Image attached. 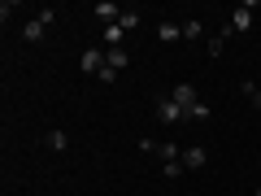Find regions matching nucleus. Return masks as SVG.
<instances>
[{
  "instance_id": "obj_5",
  "label": "nucleus",
  "mask_w": 261,
  "mask_h": 196,
  "mask_svg": "<svg viewBox=\"0 0 261 196\" xmlns=\"http://www.w3.org/2000/svg\"><path fill=\"white\" fill-rule=\"evenodd\" d=\"M157 118L161 122H183V109H178L170 96H161V101H157Z\"/></svg>"
},
{
  "instance_id": "obj_15",
  "label": "nucleus",
  "mask_w": 261,
  "mask_h": 196,
  "mask_svg": "<svg viewBox=\"0 0 261 196\" xmlns=\"http://www.w3.org/2000/svg\"><path fill=\"white\" fill-rule=\"evenodd\" d=\"M240 92H244V96H248V101L261 109V87H252V83H240Z\"/></svg>"
},
{
  "instance_id": "obj_4",
  "label": "nucleus",
  "mask_w": 261,
  "mask_h": 196,
  "mask_svg": "<svg viewBox=\"0 0 261 196\" xmlns=\"http://www.w3.org/2000/svg\"><path fill=\"white\" fill-rule=\"evenodd\" d=\"M170 101H174L178 109H192V105L200 101V96H196V87H192V83H178L174 92H170Z\"/></svg>"
},
{
  "instance_id": "obj_8",
  "label": "nucleus",
  "mask_w": 261,
  "mask_h": 196,
  "mask_svg": "<svg viewBox=\"0 0 261 196\" xmlns=\"http://www.w3.org/2000/svg\"><path fill=\"white\" fill-rule=\"evenodd\" d=\"M205 161H209L205 149H183V166H187V170H200Z\"/></svg>"
},
{
  "instance_id": "obj_14",
  "label": "nucleus",
  "mask_w": 261,
  "mask_h": 196,
  "mask_svg": "<svg viewBox=\"0 0 261 196\" xmlns=\"http://www.w3.org/2000/svg\"><path fill=\"white\" fill-rule=\"evenodd\" d=\"M200 35H205L200 22H183V39H200Z\"/></svg>"
},
{
  "instance_id": "obj_11",
  "label": "nucleus",
  "mask_w": 261,
  "mask_h": 196,
  "mask_svg": "<svg viewBox=\"0 0 261 196\" xmlns=\"http://www.w3.org/2000/svg\"><path fill=\"white\" fill-rule=\"evenodd\" d=\"M122 39H126V31H122L118 22H113V27H105V44H109V48H122Z\"/></svg>"
},
{
  "instance_id": "obj_6",
  "label": "nucleus",
  "mask_w": 261,
  "mask_h": 196,
  "mask_svg": "<svg viewBox=\"0 0 261 196\" xmlns=\"http://www.w3.org/2000/svg\"><path fill=\"white\" fill-rule=\"evenodd\" d=\"M92 13H96V18H100V22H105V27H113V22L122 18V9H113L109 0H100V5H92Z\"/></svg>"
},
{
  "instance_id": "obj_13",
  "label": "nucleus",
  "mask_w": 261,
  "mask_h": 196,
  "mask_svg": "<svg viewBox=\"0 0 261 196\" xmlns=\"http://www.w3.org/2000/svg\"><path fill=\"white\" fill-rule=\"evenodd\" d=\"M118 27H122V31H126V35H130V31L140 27V13H122V18H118Z\"/></svg>"
},
{
  "instance_id": "obj_2",
  "label": "nucleus",
  "mask_w": 261,
  "mask_h": 196,
  "mask_svg": "<svg viewBox=\"0 0 261 196\" xmlns=\"http://www.w3.org/2000/svg\"><path fill=\"white\" fill-rule=\"evenodd\" d=\"M140 153H148V157H161V161H183V149H178V144H157V140H140Z\"/></svg>"
},
{
  "instance_id": "obj_10",
  "label": "nucleus",
  "mask_w": 261,
  "mask_h": 196,
  "mask_svg": "<svg viewBox=\"0 0 261 196\" xmlns=\"http://www.w3.org/2000/svg\"><path fill=\"white\" fill-rule=\"evenodd\" d=\"M178 35H183L178 22H161V27H157V39H161V44H170V39H178Z\"/></svg>"
},
{
  "instance_id": "obj_18",
  "label": "nucleus",
  "mask_w": 261,
  "mask_h": 196,
  "mask_svg": "<svg viewBox=\"0 0 261 196\" xmlns=\"http://www.w3.org/2000/svg\"><path fill=\"white\" fill-rule=\"evenodd\" d=\"M257 196H261V187H257Z\"/></svg>"
},
{
  "instance_id": "obj_3",
  "label": "nucleus",
  "mask_w": 261,
  "mask_h": 196,
  "mask_svg": "<svg viewBox=\"0 0 261 196\" xmlns=\"http://www.w3.org/2000/svg\"><path fill=\"white\" fill-rule=\"evenodd\" d=\"M105 61H109V53H100V48H87L79 65H83V75H100V70H105Z\"/></svg>"
},
{
  "instance_id": "obj_16",
  "label": "nucleus",
  "mask_w": 261,
  "mask_h": 196,
  "mask_svg": "<svg viewBox=\"0 0 261 196\" xmlns=\"http://www.w3.org/2000/svg\"><path fill=\"white\" fill-rule=\"evenodd\" d=\"M65 144H70V135H65V131H53V135H48V149H65Z\"/></svg>"
},
{
  "instance_id": "obj_17",
  "label": "nucleus",
  "mask_w": 261,
  "mask_h": 196,
  "mask_svg": "<svg viewBox=\"0 0 261 196\" xmlns=\"http://www.w3.org/2000/svg\"><path fill=\"white\" fill-rule=\"evenodd\" d=\"M183 170H187L183 161H166V179H178V175H183Z\"/></svg>"
},
{
  "instance_id": "obj_12",
  "label": "nucleus",
  "mask_w": 261,
  "mask_h": 196,
  "mask_svg": "<svg viewBox=\"0 0 261 196\" xmlns=\"http://www.w3.org/2000/svg\"><path fill=\"white\" fill-rule=\"evenodd\" d=\"M205 48H209V57H222V48H226V31L209 35V39H205Z\"/></svg>"
},
{
  "instance_id": "obj_9",
  "label": "nucleus",
  "mask_w": 261,
  "mask_h": 196,
  "mask_svg": "<svg viewBox=\"0 0 261 196\" xmlns=\"http://www.w3.org/2000/svg\"><path fill=\"white\" fill-rule=\"evenodd\" d=\"M105 53H109V65H113V70H126V65H130V53H126V48H105Z\"/></svg>"
},
{
  "instance_id": "obj_7",
  "label": "nucleus",
  "mask_w": 261,
  "mask_h": 196,
  "mask_svg": "<svg viewBox=\"0 0 261 196\" xmlns=\"http://www.w3.org/2000/svg\"><path fill=\"white\" fill-rule=\"evenodd\" d=\"M248 27H252V5H240L231 13V31H248Z\"/></svg>"
},
{
  "instance_id": "obj_1",
  "label": "nucleus",
  "mask_w": 261,
  "mask_h": 196,
  "mask_svg": "<svg viewBox=\"0 0 261 196\" xmlns=\"http://www.w3.org/2000/svg\"><path fill=\"white\" fill-rule=\"evenodd\" d=\"M53 18H57V9H44V13H35V18H31L27 27H22V39H27V44H35V39L44 35L48 27H53Z\"/></svg>"
}]
</instances>
